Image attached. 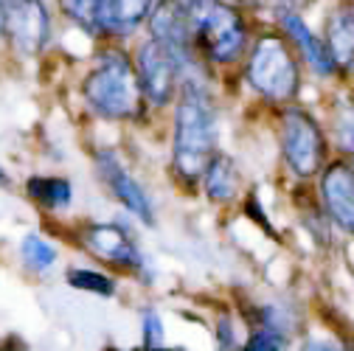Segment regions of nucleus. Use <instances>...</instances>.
Wrapping results in <instances>:
<instances>
[{"label": "nucleus", "instance_id": "nucleus-6", "mask_svg": "<svg viewBox=\"0 0 354 351\" xmlns=\"http://www.w3.org/2000/svg\"><path fill=\"white\" fill-rule=\"evenodd\" d=\"M136 73L141 82L144 99L149 104L163 107L177 93V79L183 73V62L177 59L171 48H166L163 42L149 37L147 42H141V48L136 54Z\"/></svg>", "mask_w": 354, "mask_h": 351}, {"label": "nucleus", "instance_id": "nucleus-8", "mask_svg": "<svg viewBox=\"0 0 354 351\" xmlns=\"http://www.w3.org/2000/svg\"><path fill=\"white\" fill-rule=\"evenodd\" d=\"M149 31L158 42H163L166 48H171L177 54V59L186 65L194 62L197 42H194V26H192V15L186 9L183 0H160L158 6H152L149 12Z\"/></svg>", "mask_w": 354, "mask_h": 351}, {"label": "nucleus", "instance_id": "nucleus-2", "mask_svg": "<svg viewBox=\"0 0 354 351\" xmlns=\"http://www.w3.org/2000/svg\"><path fill=\"white\" fill-rule=\"evenodd\" d=\"M82 96L99 115L113 121H132L144 115V91L132 62L118 48H104L93 65V70L84 76Z\"/></svg>", "mask_w": 354, "mask_h": 351}, {"label": "nucleus", "instance_id": "nucleus-9", "mask_svg": "<svg viewBox=\"0 0 354 351\" xmlns=\"http://www.w3.org/2000/svg\"><path fill=\"white\" fill-rule=\"evenodd\" d=\"M84 247L99 258H107L124 270H141L144 253L124 225H91L84 231Z\"/></svg>", "mask_w": 354, "mask_h": 351}, {"label": "nucleus", "instance_id": "nucleus-24", "mask_svg": "<svg viewBox=\"0 0 354 351\" xmlns=\"http://www.w3.org/2000/svg\"><path fill=\"white\" fill-rule=\"evenodd\" d=\"M6 183H9V174H6L3 169H0V186H6Z\"/></svg>", "mask_w": 354, "mask_h": 351}, {"label": "nucleus", "instance_id": "nucleus-23", "mask_svg": "<svg viewBox=\"0 0 354 351\" xmlns=\"http://www.w3.org/2000/svg\"><path fill=\"white\" fill-rule=\"evenodd\" d=\"M216 340L223 348H234L236 345V329L231 326V318H223L216 323Z\"/></svg>", "mask_w": 354, "mask_h": 351}, {"label": "nucleus", "instance_id": "nucleus-13", "mask_svg": "<svg viewBox=\"0 0 354 351\" xmlns=\"http://www.w3.org/2000/svg\"><path fill=\"white\" fill-rule=\"evenodd\" d=\"M326 48L337 68L354 62V6H340L326 17Z\"/></svg>", "mask_w": 354, "mask_h": 351}, {"label": "nucleus", "instance_id": "nucleus-22", "mask_svg": "<svg viewBox=\"0 0 354 351\" xmlns=\"http://www.w3.org/2000/svg\"><path fill=\"white\" fill-rule=\"evenodd\" d=\"M141 332H144V348H160L163 345V323H160L155 310H144Z\"/></svg>", "mask_w": 354, "mask_h": 351}, {"label": "nucleus", "instance_id": "nucleus-15", "mask_svg": "<svg viewBox=\"0 0 354 351\" xmlns=\"http://www.w3.org/2000/svg\"><path fill=\"white\" fill-rule=\"evenodd\" d=\"M203 180H205V194H208L214 202H228V200L236 197L239 178H236L234 163H231L225 155H214V158H211V163H208L205 171H203Z\"/></svg>", "mask_w": 354, "mask_h": 351}, {"label": "nucleus", "instance_id": "nucleus-1", "mask_svg": "<svg viewBox=\"0 0 354 351\" xmlns=\"http://www.w3.org/2000/svg\"><path fill=\"white\" fill-rule=\"evenodd\" d=\"M216 155V115L208 93L189 82L174 113V171L186 183H197Z\"/></svg>", "mask_w": 354, "mask_h": 351}, {"label": "nucleus", "instance_id": "nucleus-17", "mask_svg": "<svg viewBox=\"0 0 354 351\" xmlns=\"http://www.w3.org/2000/svg\"><path fill=\"white\" fill-rule=\"evenodd\" d=\"M28 197L37 200L42 208L48 211H62L71 205V183L62 178H31L28 180Z\"/></svg>", "mask_w": 354, "mask_h": 351}, {"label": "nucleus", "instance_id": "nucleus-12", "mask_svg": "<svg viewBox=\"0 0 354 351\" xmlns=\"http://www.w3.org/2000/svg\"><path fill=\"white\" fill-rule=\"evenodd\" d=\"M279 20H281L284 31L295 39V46L301 48V54H304V59L309 62V68H313L318 76H335V73L340 70L337 62L332 59L329 48H326V42L318 39L313 31H309L306 23H304L295 12H290L287 6H281V9H279Z\"/></svg>", "mask_w": 354, "mask_h": 351}, {"label": "nucleus", "instance_id": "nucleus-18", "mask_svg": "<svg viewBox=\"0 0 354 351\" xmlns=\"http://www.w3.org/2000/svg\"><path fill=\"white\" fill-rule=\"evenodd\" d=\"M23 261H26V267L37 270V273H46L51 265H57V250L46 242V239H39L34 234H28L23 239Z\"/></svg>", "mask_w": 354, "mask_h": 351}, {"label": "nucleus", "instance_id": "nucleus-5", "mask_svg": "<svg viewBox=\"0 0 354 351\" xmlns=\"http://www.w3.org/2000/svg\"><path fill=\"white\" fill-rule=\"evenodd\" d=\"M281 149L287 166L298 178H313L324 169L326 160V141L318 121L306 110L287 107L281 115Z\"/></svg>", "mask_w": 354, "mask_h": 351}, {"label": "nucleus", "instance_id": "nucleus-7", "mask_svg": "<svg viewBox=\"0 0 354 351\" xmlns=\"http://www.w3.org/2000/svg\"><path fill=\"white\" fill-rule=\"evenodd\" d=\"M3 37L23 57L39 54L51 37V17L46 3L42 0H3Z\"/></svg>", "mask_w": 354, "mask_h": 351}, {"label": "nucleus", "instance_id": "nucleus-14", "mask_svg": "<svg viewBox=\"0 0 354 351\" xmlns=\"http://www.w3.org/2000/svg\"><path fill=\"white\" fill-rule=\"evenodd\" d=\"M59 9L87 34H110V0H59Z\"/></svg>", "mask_w": 354, "mask_h": 351}, {"label": "nucleus", "instance_id": "nucleus-11", "mask_svg": "<svg viewBox=\"0 0 354 351\" xmlns=\"http://www.w3.org/2000/svg\"><path fill=\"white\" fill-rule=\"evenodd\" d=\"M96 166H99V171H102L104 183L110 186V191L121 200V205H124L129 214H136L141 222L152 225V222H155L152 202H149L144 186L118 163V158H115L113 152H99V155H96Z\"/></svg>", "mask_w": 354, "mask_h": 351}, {"label": "nucleus", "instance_id": "nucleus-10", "mask_svg": "<svg viewBox=\"0 0 354 351\" xmlns=\"http://www.w3.org/2000/svg\"><path fill=\"white\" fill-rule=\"evenodd\" d=\"M321 197L335 222L354 236V166L346 160L329 163L321 178Z\"/></svg>", "mask_w": 354, "mask_h": 351}, {"label": "nucleus", "instance_id": "nucleus-19", "mask_svg": "<svg viewBox=\"0 0 354 351\" xmlns=\"http://www.w3.org/2000/svg\"><path fill=\"white\" fill-rule=\"evenodd\" d=\"M68 284L76 287V290H84V292L102 295V298H110L115 292L113 278L104 276V273H99V270H71L68 273Z\"/></svg>", "mask_w": 354, "mask_h": 351}, {"label": "nucleus", "instance_id": "nucleus-21", "mask_svg": "<svg viewBox=\"0 0 354 351\" xmlns=\"http://www.w3.org/2000/svg\"><path fill=\"white\" fill-rule=\"evenodd\" d=\"M245 348H259V351H279V348H287V334L273 329V326H264L259 332L250 334V340L245 343Z\"/></svg>", "mask_w": 354, "mask_h": 351}, {"label": "nucleus", "instance_id": "nucleus-4", "mask_svg": "<svg viewBox=\"0 0 354 351\" xmlns=\"http://www.w3.org/2000/svg\"><path fill=\"white\" fill-rule=\"evenodd\" d=\"M248 82L270 102H292L301 87V73L287 42L276 34H264L248 59Z\"/></svg>", "mask_w": 354, "mask_h": 351}, {"label": "nucleus", "instance_id": "nucleus-16", "mask_svg": "<svg viewBox=\"0 0 354 351\" xmlns=\"http://www.w3.org/2000/svg\"><path fill=\"white\" fill-rule=\"evenodd\" d=\"M155 0H110V34L136 31L152 12Z\"/></svg>", "mask_w": 354, "mask_h": 351}, {"label": "nucleus", "instance_id": "nucleus-20", "mask_svg": "<svg viewBox=\"0 0 354 351\" xmlns=\"http://www.w3.org/2000/svg\"><path fill=\"white\" fill-rule=\"evenodd\" d=\"M335 129H337V141L340 146L351 155L354 160V104L351 102H340V110H337V118H335Z\"/></svg>", "mask_w": 354, "mask_h": 351}, {"label": "nucleus", "instance_id": "nucleus-3", "mask_svg": "<svg viewBox=\"0 0 354 351\" xmlns=\"http://www.w3.org/2000/svg\"><path fill=\"white\" fill-rule=\"evenodd\" d=\"M192 26L197 51L205 54L211 62L231 65L248 48V26L236 6L225 0H183Z\"/></svg>", "mask_w": 354, "mask_h": 351}]
</instances>
